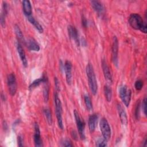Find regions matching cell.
<instances>
[{
    "instance_id": "cell-34",
    "label": "cell",
    "mask_w": 147,
    "mask_h": 147,
    "mask_svg": "<svg viewBox=\"0 0 147 147\" xmlns=\"http://www.w3.org/2000/svg\"><path fill=\"white\" fill-rule=\"evenodd\" d=\"M71 136L74 140L78 139V133L75 130H72L71 131Z\"/></svg>"
},
{
    "instance_id": "cell-4",
    "label": "cell",
    "mask_w": 147,
    "mask_h": 147,
    "mask_svg": "<svg viewBox=\"0 0 147 147\" xmlns=\"http://www.w3.org/2000/svg\"><path fill=\"white\" fill-rule=\"evenodd\" d=\"M119 94L123 103L125 106L128 107L129 106L131 96V91L130 89L128 88L126 85H122L119 90Z\"/></svg>"
},
{
    "instance_id": "cell-23",
    "label": "cell",
    "mask_w": 147,
    "mask_h": 147,
    "mask_svg": "<svg viewBox=\"0 0 147 147\" xmlns=\"http://www.w3.org/2000/svg\"><path fill=\"white\" fill-rule=\"evenodd\" d=\"M43 113L48 124L49 125H51L52 124V116L50 110L48 108H45L43 110Z\"/></svg>"
},
{
    "instance_id": "cell-35",
    "label": "cell",
    "mask_w": 147,
    "mask_h": 147,
    "mask_svg": "<svg viewBox=\"0 0 147 147\" xmlns=\"http://www.w3.org/2000/svg\"><path fill=\"white\" fill-rule=\"evenodd\" d=\"M82 25H83V26H84V27H86V26H87V21L86 18L83 17V18H82Z\"/></svg>"
},
{
    "instance_id": "cell-18",
    "label": "cell",
    "mask_w": 147,
    "mask_h": 147,
    "mask_svg": "<svg viewBox=\"0 0 147 147\" xmlns=\"http://www.w3.org/2000/svg\"><path fill=\"white\" fill-rule=\"evenodd\" d=\"M48 81V78L45 74H43L41 78L34 80L29 86V88L30 90H33V88L38 87L42 83H47Z\"/></svg>"
},
{
    "instance_id": "cell-17",
    "label": "cell",
    "mask_w": 147,
    "mask_h": 147,
    "mask_svg": "<svg viewBox=\"0 0 147 147\" xmlns=\"http://www.w3.org/2000/svg\"><path fill=\"white\" fill-rule=\"evenodd\" d=\"M90 3L94 10L99 14H102L105 11V8L101 2L99 1H91Z\"/></svg>"
},
{
    "instance_id": "cell-1",
    "label": "cell",
    "mask_w": 147,
    "mask_h": 147,
    "mask_svg": "<svg viewBox=\"0 0 147 147\" xmlns=\"http://www.w3.org/2000/svg\"><path fill=\"white\" fill-rule=\"evenodd\" d=\"M129 23L132 28L136 30H140L141 32L146 33V23L144 21L142 18L139 14H131L129 18Z\"/></svg>"
},
{
    "instance_id": "cell-14",
    "label": "cell",
    "mask_w": 147,
    "mask_h": 147,
    "mask_svg": "<svg viewBox=\"0 0 147 147\" xmlns=\"http://www.w3.org/2000/svg\"><path fill=\"white\" fill-rule=\"evenodd\" d=\"M117 110L121 123L123 125H126L127 124V117L124 108L121 104H118Z\"/></svg>"
},
{
    "instance_id": "cell-6",
    "label": "cell",
    "mask_w": 147,
    "mask_h": 147,
    "mask_svg": "<svg viewBox=\"0 0 147 147\" xmlns=\"http://www.w3.org/2000/svg\"><path fill=\"white\" fill-rule=\"evenodd\" d=\"M99 126L103 137L106 141H108L111 137V129L107 120L105 118H101Z\"/></svg>"
},
{
    "instance_id": "cell-19",
    "label": "cell",
    "mask_w": 147,
    "mask_h": 147,
    "mask_svg": "<svg viewBox=\"0 0 147 147\" xmlns=\"http://www.w3.org/2000/svg\"><path fill=\"white\" fill-rule=\"evenodd\" d=\"M22 7L24 14L26 16H30L32 13V5L29 1L24 0L22 1Z\"/></svg>"
},
{
    "instance_id": "cell-7",
    "label": "cell",
    "mask_w": 147,
    "mask_h": 147,
    "mask_svg": "<svg viewBox=\"0 0 147 147\" xmlns=\"http://www.w3.org/2000/svg\"><path fill=\"white\" fill-rule=\"evenodd\" d=\"M7 84L10 94L11 96H14L17 90V85L16 78L14 73L9 74L7 77Z\"/></svg>"
},
{
    "instance_id": "cell-25",
    "label": "cell",
    "mask_w": 147,
    "mask_h": 147,
    "mask_svg": "<svg viewBox=\"0 0 147 147\" xmlns=\"http://www.w3.org/2000/svg\"><path fill=\"white\" fill-rule=\"evenodd\" d=\"M43 96L45 102H48L49 99V87L48 86L44 87L43 90Z\"/></svg>"
},
{
    "instance_id": "cell-26",
    "label": "cell",
    "mask_w": 147,
    "mask_h": 147,
    "mask_svg": "<svg viewBox=\"0 0 147 147\" xmlns=\"http://www.w3.org/2000/svg\"><path fill=\"white\" fill-rule=\"evenodd\" d=\"M143 85H144V83H143V81L141 79H138L137 80L136 82H135V84H134V86H135V88L137 90L139 91V90H141L143 87Z\"/></svg>"
},
{
    "instance_id": "cell-15",
    "label": "cell",
    "mask_w": 147,
    "mask_h": 147,
    "mask_svg": "<svg viewBox=\"0 0 147 147\" xmlns=\"http://www.w3.org/2000/svg\"><path fill=\"white\" fill-rule=\"evenodd\" d=\"M98 119V115L96 114H92L89 117L88 125L89 130L91 133L94 132V130H95Z\"/></svg>"
},
{
    "instance_id": "cell-27",
    "label": "cell",
    "mask_w": 147,
    "mask_h": 147,
    "mask_svg": "<svg viewBox=\"0 0 147 147\" xmlns=\"http://www.w3.org/2000/svg\"><path fill=\"white\" fill-rule=\"evenodd\" d=\"M107 141L104 138L99 139L96 142V146H107Z\"/></svg>"
},
{
    "instance_id": "cell-33",
    "label": "cell",
    "mask_w": 147,
    "mask_h": 147,
    "mask_svg": "<svg viewBox=\"0 0 147 147\" xmlns=\"http://www.w3.org/2000/svg\"><path fill=\"white\" fill-rule=\"evenodd\" d=\"M17 142H18V145L19 146H24L23 144V140L21 136H18L17 138Z\"/></svg>"
},
{
    "instance_id": "cell-2",
    "label": "cell",
    "mask_w": 147,
    "mask_h": 147,
    "mask_svg": "<svg viewBox=\"0 0 147 147\" xmlns=\"http://www.w3.org/2000/svg\"><path fill=\"white\" fill-rule=\"evenodd\" d=\"M86 72L87 76L88 85L92 94L95 95L98 91V83L94 70V68L91 63H88L86 68Z\"/></svg>"
},
{
    "instance_id": "cell-36",
    "label": "cell",
    "mask_w": 147,
    "mask_h": 147,
    "mask_svg": "<svg viewBox=\"0 0 147 147\" xmlns=\"http://www.w3.org/2000/svg\"><path fill=\"white\" fill-rule=\"evenodd\" d=\"M1 98L3 101H5V96L3 94V93H1Z\"/></svg>"
},
{
    "instance_id": "cell-21",
    "label": "cell",
    "mask_w": 147,
    "mask_h": 147,
    "mask_svg": "<svg viewBox=\"0 0 147 147\" xmlns=\"http://www.w3.org/2000/svg\"><path fill=\"white\" fill-rule=\"evenodd\" d=\"M14 32H15V33H16V35L17 36L18 40L19 41V42H23L24 43H25V41L24 40L23 33L18 25H14Z\"/></svg>"
},
{
    "instance_id": "cell-10",
    "label": "cell",
    "mask_w": 147,
    "mask_h": 147,
    "mask_svg": "<svg viewBox=\"0 0 147 147\" xmlns=\"http://www.w3.org/2000/svg\"><path fill=\"white\" fill-rule=\"evenodd\" d=\"M34 128V133L33 136V137H34L33 139H34V145L37 147L43 146V142L40 135V127L37 123H35Z\"/></svg>"
},
{
    "instance_id": "cell-29",
    "label": "cell",
    "mask_w": 147,
    "mask_h": 147,
    "mask_svg": "<svg viewBox=\"0 0 147 147\" xmlns=\"http://www.w3.org/2000/svg\"><path fill=\"white\" fill-rule=\"evenodd\" d=\"M54 81H55V88L57 92L59 91L60 90V83L59 80L57 79V78L56 77L54 79Z\"/></svg>"
},
{
    "instance_id": "cell-13",
    "label": "cell",
    "mask_w": 147,
    "mask_h": 147,
    "mask_svg": "<svg viewBox=\"0 0 147 147\" xmlns=\"http://www.w3.org/2000/svg\"><path fill=\"white\" fill-rule=\"evenodd\" d=\"M17 50L18 53L19 55L20 58L21 60V62L22 63V65L25 67H26L28 66V60L26 59L24 50L21 44L19 42H18V43L17 44Z\"/></svg>"
},
{
    "instance_id": "cell-22",
    "label": "cell",
    "mask_w": 147,
    "mask_h": 147,
    "mask_svg": "<svg viewBox=\"0 0 147 147\" xmlns=\"http://www.w3.org/2000/svg\"><path fill=\"white\" fill-rule=\"evenodd\" d=\"M104 94L106 100L110 102L112 98V90L110 87L108 85H105L104 86Z\"/></svg>"
},
{
    "instance_id": "cell-3",
    "label": "cell",
    "mask_w": 147,
    "mask_h": 147,
    "mask_svg": "<svg viewBox=\"0 0 147 147\" xmlns=\"http://www.w3.org/2000/svg\"><path fill=\"white\" fill-rule=\"evenodd\" d=\"M54 102H55V112L57 121L58 126L63 130L64 129V125L63 123V118H62V106L61 102L59 98V94L57 91H56L54 94Z\"/></svg>"
},
{
    "instance_id": "cell-11",
    "label": "cell",
    "mask_w": 147,
    "mask_h": 147,
    "mask_svg": "<svg viewBox=\"0 0 147 147\" xmlns=\"http://www.w3.org/2000/svg\"><path fill=\"white\" fill-rule=\"evenodd\" d=\"M72 67L71 62L67 60L64 64V69L65 73L66 81L68 85H71L72 83Z\"/></svg>"
},
{
    "instance_id": "cell-20",
    "label": "cell",
    "mask_w": 147,
    "mask_h": 147,
    "mask_svg": "<svg viewBox=\"0 0 147 147\" xmlns=\"http://www.w3.org/2000/svg\"><path fill=\"white\" fill-rule=\"evenodd\" d=\"M28 21L30 22L31 24H32L34 28L40 32V33H42L43 32V28L41 25L32 16H26Z\"/></svg>"
},
{
    "instance_id": "cell-5",
    "label": "cell",
    "mask_w": 147,
    "mask_h": 147,
    "mask_svg": "<svg viewBox=\"0 0 147 147\" xmlns=\"http://www.w3.org/2000/svg\"><path fill=\"white\" fill-rule=\"evenodd\" d=\"M74 114L79 137L81 140H84L86 138L85 133H84L85 123L83 121H82V119L80 118L79 114L76 111V110H75L74 111Z\"/></svg>"
},
{
    "instance_id": "cell-12",
    "label": "cell",
    "mask_w": 147,
    "mask_h": 147,
    "mask_svg": "<svg viewBox=\"0 0 147 147\" xmlns=\"http://www.w3.org/2000/svg\"><path fill=\"white\" fill-rule=\"evenodd\" d=\"M102 68L103 72V75L105 79L109 83H112L113 78L111 71L110 70V68L107 65L106 61L105 60H102Z\"/></svg>"
},
{
    "instance_id": "cell-32",
    "label": "cell",
    "mask_w": 147,
    "mask_h": 147,
    "mask_svg": "<svg viewBox=\"0 0 147 147\" xmlns=\"http://www.w3.org/2000/svg\"><path fill=\"white\" fill-rule=\"evenodd\" d=\"M142 110L144 111V113L145 115H146V98H144L143 101H142Z\"/></svg>"
},
{
    "instance_id": "cell-31",
    "label": "cell",
    "mask_w": 147,
    "mask_h": 147,
    "mask_svg": "<svg viewBox=\"0 0 147 147\" xmlns=\"http://www.w3.org/2000/svg\"><path fill=\"white\" fill-rule=\"evenodd\" d=\"M140 102H138V104L136 106V110H135V117L136 118V119H138L139 118V116H140Z\"/></svg>"
},
{
    "instance_id": "cell-16",
    "label": "cell",
    "mask_w": 147,
    "mask_h": 147,
    "mask_svg": "<svg viewBox=\"0 0 147 147\" xmlns=\"http://www.w3.org/2000/svg\"><path fill=\"white\" fill-rule=\"evenodd\" d=\"M25 44L26 46L31 51H39L40 47L38 42L33 38H29L28 40L25 41Z\"/></svg>"
},
{
    "instance_id": "cell-24",
    "label": "cell",
    "mask_w": 147,
    "mask_h": 147,
    "mask_svg": "<svg viewBox=\"0 0 147 147\" xmlns=\"http://www.w3.org/2000/svg\"><path fill=\"white\" fill-rule=\"evenodd\" d=\"M84 103L88 111H91V110H92V103L91 98L88 95H87V94L84 95Z\"/></svg>"
},
{
    "instance_id": "cell-30",
    "label": "cell",
    "mask_w": 147,
    "mask_h": 147,
    "mask_svg": "<svg viewBox=\"0 0 147 147\" xmlns=\"http://www.w3.org/2000/svg\"><path fill=\"white\" fill-rule=\"evenodd\" d=\"M5 15L1 13V18H0V21H1V25L2 28H4L5 26Z\"/></svg>"
},
{
    "instance_id": "cell-9",
    "label": "cell",
    "mask_w": 147,
    "mask_h": 147,
    "mask_svg": "<svg viewBox=\"0 0 147 147\" xmlns=\"http://www.w3.org/2000/svg\"><path fill=\"white\" fill-rule=\"evenodd\" d=\"M67 30H68V33L69 38L72 40H74L76 43V44L78 46H79L80 44V41L79 38L78 32L76 28L74 26L69 25L68 26Z\"/></svg>"
},
{
    "instance_id": "cell-8",
    "label": "cell",
    "mask_w": 147,
    "mask_h": 147,
    "mask_svg": "<svg viewBox=\"0 0 147 147\" xmlns=\"http://www.w3.org/2000/svg\"><path fill=\"white\" fill-rule=\"evenodd\" d=\"M118 40L116 36H114L113 38V43L111 47L112 60L114 64L117 67L118 64Z\"/></svg>"
},
{
    "instance_id": "cell-28",
    "label": "cell",
    "mask_w": 147,
    "mask_h": 147,
    "mask_svg": "<svg viewBox=\"0 0 147 147\" xmlns=\"http://www.w3.org/2000/svg\"><path fill=\"white\" fill-rule=\"evenodd\" d=\"M61 146H72L73 145L71 142L68 140H64L61 141Z\"/></svg>"
}]
</instances>
